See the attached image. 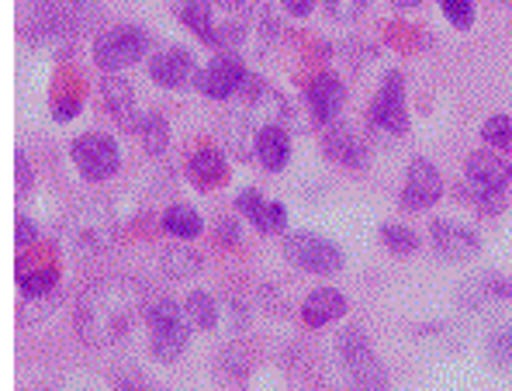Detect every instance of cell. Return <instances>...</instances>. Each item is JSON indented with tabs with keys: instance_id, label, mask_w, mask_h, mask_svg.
I'll use <instances>...</instances> for the list:
<instances>
[{
	"instance_id": "8992f818",
	"label": "cell",
	"mask_w": 512,
	"mask_h": 391,
	"mask_svg": "<svg viewBox=\"0 0 512 391\" xmlns=\"http://www.w3.org/2000/svg\"><path fill=\"white\" fill-rule=\"evenodd\" d=\"M340 357H343V364H346V371H350V381L357 391L388 388V374H384V367L378 364L371 343H367V336L360 333V329H346L340 336Z\"/></svg>"
},
{
	"instance_id": "484cf974",
	"label": "cell",
	"mask_w": 512,
	"mask_h": 391,
	"mask_svg": "<svg viewBox=\"0 0 512 391\" xmlns=\"http://www.w3.org/2000/svg\"><path fill=\"white\" fill-rule=\"evenodd\" d=\"M381 243L388 246L391 253H416L419 250V236L409 229V225H381Z\"/></svg>"
},
{
	"instance_id": "ba28073f",
	"label": "cell",
	"mask_w": 512,
	"mask_h": 391,
	"mask_svg": "<svg viewBox=\"0 0 512 391\" xmlns=\"http://www.w3.org/2000/svg\"><path fill=\"white\" fill-rule=\"evenodd\" d=\"M371 122L388 135H402L409 129V111H405V80L398 70H391L381 80V90L371 104Z\"/></svg>"
},
{
	"instance_id": "d6986e66",
	"label": "cell",
	"mask_w": 512,
	"mask_h": 391,
	"mask_svg": "<svg viewBox=\"0 0 512 391\" xmlns=\"http://www.w3.org/2000/svg\"><path fill=\"white\" fill-rule=\"evenodd\" d=\"M177 18L184 21L201 42L212 45L215 21H212V4H208V0H177Z\"/></svg>"
},
{
	"instance_id": "d6a6232c",
	"label": "cell",
	"mask_w": 512,
	"mask_h": 391,
	"mask_svg": "<svg viewBox=\"0 0 512 391\" xmlns=\"http://www.w3.org/2000/svg\"><path fill=\"white\" fill-rule=\"evenodd\" d=\"M218 239H222V243H239V239H243V229H239V222H232V218H222V222H218Z\"/></svg>"
},
{
	"instance_id": "1f68e13d",
	"label": "cell",
	"mask_w": 512,
	"mask_h": 391,
	"mask_svg": "<svg viewBox=\"0 0 512 391\" xmlns=\"http://www.w3.org/2000/svg\"><path fill=\"white\" fill-rule=\"evenodd\" d=\"M118 391H163V388L149 385L142 374H122V378H118Z\"/></svg>"
},
{
	"instance_id": "ac0fdd59",
	"label": "cell",
	"mask_w": 512,
	"mask_h": 391,
	"mask_svg": "<svg viewBox=\"0 0 512 391\" xmlns=\"http://www.w3.org/2000/svg\"><path fill=\"white\" fill-rule=\"evenodd\" d=\"M187 174H191V180L198 187H215V184H222V180L229 177V163H225L222 149L201 146L198 153L187 160Z\"/></svg>"
},
{
	"instance_id": "7a4b0ae2",
	"label": "cell",
	"mask_w": 512,
	"mask_h": 391,
	"mask_svg": "<svg viewBox=\"0 0 512 391\" xmlns=\"http://www.w3.org/2000/svg\"><path fill=\"white\" fill-rule=\"evenodd\" d=\"M115 236H118V222L111 215V208L104 205H84L63 225L66 250L77 253V257H97V253H104L115 243Z\"/></svg>"
},
{
	"instance_id": "f35d334b",
	"label": "cell",
	"mask_w": 512,
	"mask_h": 391,
	"mask_svg": "<svg viewBox=\"0 0 512 391\" xmlns=\"http://www.w3.org/2000/svg\"><path fill=\"white\" fill-rule=\"evenodd\" d=\"M502 4H509V7H512V0H502Z\"/></svg>"
},
{
	"instance_id": "836d02e7",
	"label": "cell",
	"mask_w": 512,
	"mask_h": 391,
	"mask_svg": "<svg viewBox=\"0 0 512 391\" xmlns=\"http://www.w3.org/2000/svg\"><path fill=\"white\" fill-rule=\"evenodd\" d=\"M14 236H18V246H32L35 243V222L28 215H18V229H14Z\"/></svg>"
},
{
	"instance_id": "6da1fadb",
	"label": "cell",
	"mask_w": 512,
	"mask_h": 391,
	"mask_svg": "<svg viewBox=\"0 0 512 391\" xmlns=\"http://www.w3.org/2000/svg\"><path fill=\"white\" fill-rule=\"evenodd\" d=\"M135 322V291L118 277L97 281L87 288L84 302L77 308V326L90 343H118L128 336Z\"/></svg>"
},
{
	"instance_id": "277c9868",
	"label": "cell",
	"mask_w": 512,
	"mask_h": 391,
	"mask_svg": "<svg viewBox=\"0 0 512 391\" xmlns=\"http://www.w3.org/2000/svg\"><path fill=\"white\" fill-rule=\"evenodd\" d=\"M284 253L288 260L301 270H312V274H336L343 267V250L333 243V239L319 236V232H288L284 236Z\"/></svg>"
},
{
	"instance_id": "7402d4cb",
	"label": "cell",
	"mask_w": 512,
	"mask_h": 391,
	"mask_svg": "<svg viewBox=\"0 0 512 391\" xmlns=\"http://www.w3.org/2000/svg\"><path fill=\"white\" fill-rule=\"evenodd\" d=\"M163 229L170 232V236L177 239H194L205 225H201V215L194 212V208L187 205H170L167 212H163Z\"/></svg>"
},
{
	"instance_id": "ab89813d",
	"label": "cell",
	"mask_w": 512,
	"mask_h": 391,
	"mask_svg": "<svg viewBox=\"0 0 512 391\" xmlns=\"http://www.w3.org/2000/svg\"><path fill=\"white\" fill-rule=\"evenodd\" d=\"M509 177H512V167H509Z\"/></svg>"
},
{
	"instance_id": "4fadbf2b",
	"label": "cell",
	"mask_w": 512,
	"mask_h": 391,
	"mask_svg": "<svg viewBox=\"0 0 512 391\" xmlns=\"http://www.w3.org/2000/svg\"><path fill=\"white\" fill-rule=\"evenodd\" d=\"M308 97V108L319 122H336V115L343 111V101H346V87L336 73H319L312 77V84L305 90Z\"/></svg>"
},
{
	"instance_id": "cb8c5ba5",
	"label": "cell",
	"mask_w": 512,
	"mask_h": 391,
	"mask_svg": "<svg viewBox=\"0 0 512 391\" xmlns=\"http://www.w3.org/2000/svg\"><path fill=\"white\" fill-rule=\"evenodd\" d=\"M59 274L52 267H35V270H21L18 274V288L25 298H45L56 291Z\"/></svg>"
},
{
	"instance_id": "74e56055",
	"label": "cell",
	"mask_w": 512,
	"mask_h": 391,
	"mask_svg": "<svg viewBox=\"0 0 512 391\" xmlns=\"http://www.w3.org/2000/svg\"><path fill=\"white\" fill-rule=\"evenodd\" d=\"M218 4H243V0H218Z\"/></svg>"
},
{
	"instance_id": "e575fe53",
	"label": "cell",
	"mask_w": 512,
	"mask_h": 391,
	"mask_svg": "<svg viewBox=\"0 0 512 391\" xmlns=\"http://www.w3.org/2000/svg\"><path fill=\"white\" fill-rule=\"evenodd\" d=\"M14 163H18V187L21 191H28L32 187V163H28V156L18 149V156H14Z\"/></svg>"
},
{
	"instance_id": "d590c367",
	"label": "cell",
	"mask_w": 512,
	"mask_h": 391,
	"mask_svg": "<svg viewBox=\"0 0 512 391\" xmlns=\"http://www.w3.org/2000/svg\"><path fill=\"white\" fill-rule=\"evenodd\" d=\"M284 7H288L291 14H298V18H305V14H312L315 0H284Z\"/></svg>"
},
{
	"instance_id": "8fae6325",
	"label": "cell",
	"mask_w": 512,
	"mask_h": 391,
	"mask_svg": "<svg viewBox=\"0 0 512 391\" xmlns=\"http://www.w3.org/2000/svg\"><path fill=\"white\" fill-rule=\"evenodd\" d=\"M429 239H433V250L443 260H464L471 253H478V232L454 222V218H436L429 225Z\"/></svg>"
},
{
	"instance_id": "f546056e",
	"label": "cell",
	"mask_w": 512,
	"mask_h": 391,
	"mask_svg": "<svg viewBox=\"0 0 512 391\" xmlns=\"http://www.w3.org/2000/svg\"><path fill=\"white\" fill-rule=\"evenodd\" d=\"M326 7H329V14H333V18L350 21V18H357V14L364 11L367 0H326Z\"/></svg>"
},
{
	"instance_id": "2e32d148",
	"label": "cell",
	"mask_w": 512,
	"mask_h": 391,
	"mask_svg": "<svg viewBox=\"0 0 512 391\" xmlns=\"http://www.w3.org/2000/svg\"><path fill=\"white\" fill-rule=\"evenodd\" d=\"M343 312H346V295L336 288H315L312 295L301 302V319H305V326H315V329L336 322Z\"/></svg>"
},
{
	"instance_id": "f1b7e54d",
	"label": "cell",
	"mask_w": 512,
	"mask_h": 391,
	"mask_svg": "<svg viewBox=\"0 0 512 391\" xmlns=\"http://www.w3.org/2000/svg\"><path fill=\"white\" fill-rule=\"evenodd\" d=\"M488 353L499 364H512V329H495L492 340H488Z\"/></svg>"
},
{
	"instance_id": "44dd1931",
	"label": "cell",
	"mask_w": 512,
	"mask_h": 391,
	"mask_svg": "<svg viewBox=\"0 0 512 391\" xmlns=\"http://www.w3.org/2000/svg\"><path fill=\"white\" fill-rule=\"evenodd\" d=\"M101 97H104V108H108L115 118H128L135 111V90L122 77H104Z\"/></svg>"
},
{
	"instance_id": "e0dca14e",
	"label": "cell",
	"mask_w": 512,
	"mask_h": 391,
	"mask_svg": "<svg viewBox=\"0 0 512 391\" xmlns=\"http://www.w3.org/2000/svg\"><path fill=\"white\" fill-rule=\"evenodd\" d=\"M326 153L333 156L336 163H343V167H353V170H360L367 163V149H364V142L353 135V129H346V125H329L326 129Z\"/></svg>"
},
{
	"instance_id": "ffe728a7",
	"label": "cell",
	"mask_w": 512,
	"mask_h": 391,
	"mask_svg": "<svg viewBox=\"0 0 512 391\" xmlns=\"http://www.w3.org/2000/svg\"><path fill=\"white\" fill-rule=\"evenodd\" d=\"M135 132H139L142 146H146L149 153H163L170 142V122L163 111H146V115L135 118Z\"/></svg>"
},
{
	"instance_id": "9a60e30c",
	"label": "cell",
	"mask_w": 512,
	"mask_h": 391,
	"mask_svg": "<svg viewBox=\"0 0 512 391\" xmlns=\"http://www.w3.org/2000/svg\"><path fill=\"white\" fill-rule=\"evenodd\" d=\"M256 160H260L263 167L270 170V174H281V170L288 167V160H291V135H288V129H284L281 122L263 125V129L256 132Z\"/></svg>"
},
{
	"instance_id": "8d00e7d4",
	"label": "cell",
	"mask_w": 512,
	"mask_h": 391,
	"mask_svg": "<svg viewBox=\"0 0 512 391\" xmlns=\"http://www.w3.org/2000/svg\"><path fill=\"white\" fill-rule=\"evenodd\" d=\"M391 4H395V7H419L423 0H391Z\"/></svg>"
},
{
	"instance_id": "4dcf8cb0",
	"label": "cell",
	"mask_w": 512,
	"mask_h": 391,
	"mask_svg": "<svg viewBox=\"0 0 512 391\" xmlns=\"http://www.w3.org/2000/svg\"><path fill=\"white\" fill-rule=\"evenodd\" d=\"M77 111H80V97L77 94H66V97H59V101L52 104V115H56L59 122H70Z\"/></svg>"
},
{
	"instance_id": "5b68a950",
	"label": "cell",
	"mask_w": 512,
	"mask_h": 391,
	"mask_svg": "<svg viewBox=\"0 0 512 391\" xmlns=\"http://www.w3.org/2000/svg\"><path fill=\"white\" fill-rule=\"evenodd\" d=\"M149 49V35L142 32L139 25H118V28H108L94 39V59L101 70L108 73H118L125 70L128 63L142 59Z\"/></svg>"
},
{
	"instance_id": "52a82bcc",
	"label": "cell",
	"mask_w": 512,
	"mask_h": 391,
	"mask_svg": "<svg viewBox=\"0 0 512 391\" xmlns=\"http://www.w3.org/2000/svg\"><path fill=\"white\" fill-rule=\"evenodd\" d=\"M73 163L87 180H108L122 163V153H118V142L104 132H84L73 139L70 146Z\"/></svg>"
},
{
	"instance_id": "9c48e42d",
	"label": "cell",
	"mask_w": 512,
	"mask_h": 391,
	"mask_svg": "<svg viewBox=\"0 0 512 391\" xmlns=\"http://www.w3.org/2000/svg\"><path fill=\"white\" fill-rule=\"evenodd\" d=\"M246 80H250V77H246L243 59H239L236 52H222V56H215L212 63H208L205 70L198 73V90L205 97L225 101V97L239 94Z\"/></svg>"
},
{
	"instance_id": "4316f807",
	"label": "cell",
	"mask_w": 512,
	"mask_h": 391,
	"mask_svg": "<svg viewBox=\"0 0 512 391\" xmlns=\"http://www.w3.org/2000/svg\"><path fill=\"white\" fill-rule=\"evenodd\" d=\"M481 139H485L488 146L512 149V118L509 115H492L485 125H481Z\"/></svg>"
},
{
	"instance_id": "83f0119b",
	"label": "cell",
	"mask_w": 512,
	"mask_h": 391,
	"mask_svg": "<svg viewBox=\"0 0 512 391\" xmlns=\"http://www.w3.org/2000/svg\"><path fill=\"white\" fill-rule=\"evenodd\" d=\"M440 7L454 28H471L474 25V0H440Z\"/></svg>"
},
{
	"instance_id": "7c38bea8",
	"label": "cell",
	"mask_w": 512,
	"mask_h": 391,
	"mask_svg": "<svg viewBox=\"0 0 512 391\" xmlns=\"http://www.w3.org/2000/svg\"><path fill=\"white\" fill-rule=\"evenodd\" d=\"M236 208L243 212L260 232H281L288 225V208L281 201H270L263 198L256 187H246V191L236 194Z\"/></svg>"
},
{
	"instance_id": "d4e9b609",
	"label": "cell",
	"mask_w": 512,
	"mask_h": 391,
	"mask_svg": "<svg viewBox=\"0 0 512 391\" xmlns=\"http://www.w3.org/2000/svg\"><path fill=\"white\" fill-rule=\"evenodd\" d=\"M163 270L173 277H187V274H198V267H201V260H198V253L194 250H187V246H167L163 250Z\"/></svg>"
},
{
	"instance_id": "5bb4252c",
	"label": "cell",
	"mask_w": 512,
	"mask_h": 391,
	"mask_svg": "<svg viewBox=\"0 0 512 391\" xmlns=\"http://www.w3.org/2000/svg\"><path fill=\"white\" fill-rule=\"evenodd\" d=\"M194 73V56L180 45H167L149 59V77L160 87H180L187 84V77Z\"/></svg>"
},
{
	"instance_id": "30bf717a",
	"label": "cell",
	"mask_w": 512,
	"mask_h": 391,
	"mask_svg": "<svg viewBox=\"0 0 512 391\" xmlns=\"http://www.w3.org/2000/svg\"><path fill=\"white\" fill-rule=\"evenodd\" d=\"M440 191H443V177H440V170H436V163L426 160V156H416V160L409 163V174H405V184H402V208L423 212V208L440 201Z\"/></svg>"
},
{
	"instance_id": "3957f363",
	"label": "cell",
	"mask_w": 512,
	"mask_h": 391,
	"mask_svg": "<svg viewBox=\"0 0 512 391\" xmlns=\"http://www.w3.org/2000/svg\"><path fill=\"white\" fill-rule=\"evenodd\" d=\"M506 184L509 174L492 153H471L464 163L461 194L471 201L478 212H499L506 205Z\"/></svg>"
},
{
	"instance_id": "603a6c76",
	"label": "cell",
	"mask_w": 512,
	"mask_h": 391,
	"mask_svg": "<svg viewBox=\"0 0 512 391\" xmlns=\"http://www.w3.org/2000/svg\"><path fill=\"white\" fill-rule=\"evenodd\" d=\"M184 312H187V322L194 329H212L218 322V308H215V298L208 291H191L184 302Z\"/></svg>"
}]
</instances>
